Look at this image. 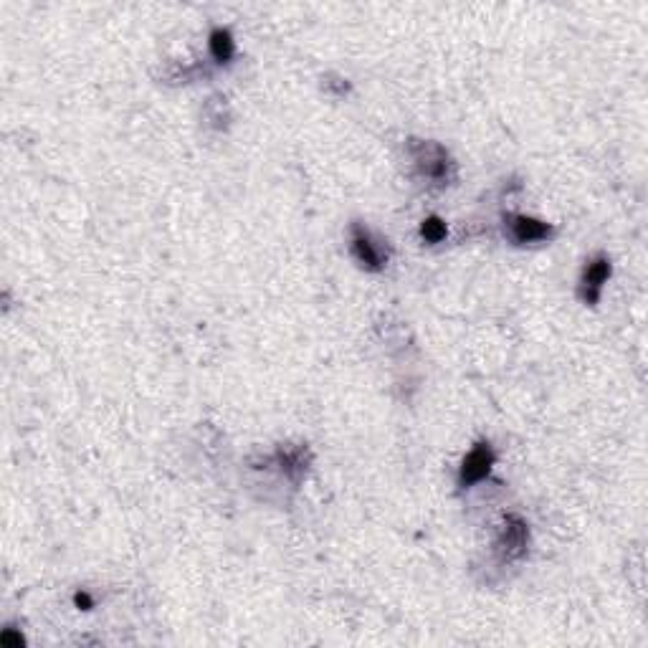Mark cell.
<instances>
[{
    "mask_svg": "<svg viewBox=\"0 0 648 648\" xmlns=\"http://www.w3.org/2000/svg\"><path fill=\"white\" fill-rule=\"evenodd\" d=\"M74 603H76V608H79V611H92V608H94V600L89 598L87 593H76Z\"/></svg>",
    "mask_w": 648,
    "mask_h": 648,
    "instance_id": "cell-12",
    "label": "cell"
},
{
    "mask_svg": "<svg viewBox=\"0 0 648 648\" xmlns=\"http://www.w3.org/2000/svg\"><path fill=\"white\" fill-rule=\"evenodd\" d=\"M322 89L327 94H332V97H345V94H350V81L345 79V76H337V74H327L322 79Z\"/></svg>",
    "mask_w": 648,
    "mask_h": 648,
    "instance_id": "cell-10",
    "label": "cell"
},
{
    "mask_svg": "<svg viewBox=\"0 0 648 648\" xmlns=\"http://www.w3.org/2000/svg\"><path fill=\"white\" fill-rule=\"evenodd\" d=\"M613 261L608 254H595L593 259L585 261L583 271L578 279V297L585 307H598L603 299L605 284L611 281Z\"/></svg>",
    "mask_w": 648,
    "mask_h": 648,
    "instance_id": "cell-5",
    "label": "cell"
},
{
    "mask_svg": "<svg viewBox=\"0 0 648 648\" xmlns=\"http://www.w3.org/2000/svg\"><path fill=\"white\" fill-rule=\"evenodd\" d=\"M208 51H211L216 64H231L233 56H236V38L228 28H213L211 36H208Z\"/></svg>",
    "mask_w": 648,
    "mask_h": 648,
    "instance_id": "cell-8",
    "label": "cell"
},
{
    "mask_svg": "<svg viewBox=\"0 0 648 648\" xmlns=\"http://www.w3.org/2000/svg\"><path fill=\"white\" fill-rule=\"evenodd\" d=\"M494 464H497V451L486 438L476 441L469 449V454L461 459L459 474H456V484L459 489H471L474 484L484 481L486 476L492 474Z\"/></svg>",
    "mask_w": 648,
    "mask_h": 648,
    "instance_id": "cell-6",
    "label": "cell"
},
{
    "mask_svg": "<svg viewBox=\"0 0 648 648\" xmlns=\"http://www.w3.org/2000/svg\"><path fill=\"white\" fill-rule=\"evenodd\" d=\"M502 226L504 236L514 246H535V243H547L557 236V228L552 223L535 216H524V213H507Z\"/></svg>",
    "mask_w": 648,
    "mask_h": 648,
    "instance_id": "cell-4",
    "label": "cell"
},
{
    "mask_svg": "<svg viewBox=\"0 0 648 648\" xmlns=\"http://www.w3.org/2000/svg\"><path fill=\"white\" fill-rule=\"evenodd\" d=\"M0 646H3V648H21L23 646V636L18 631H13V628H3V633H0Z\"/></svg>",
    "mask_w": 648,
    "mask_h": 648,
    "instance_id": "cell-11",
    "label": "cell"
},
{
    "mask_svg": "<svg viewBox=\"0 0 648 648\" xmlns=\"http://www.w3.org/2000/svg\"><path fill=\"white\" fill-rule=\"evenodd\" d=\"M418 233H421L423 243H428V246H436V243H441L443 238L449 236V226H446V221H443V218L428 216L421 221Z\"/></svg>",
    "mask_w": 648,
    "mask_h": 648,
    "instance_id": "cell-9",
    "label": "cell"
},
{
    "mask_svg": "<svg viewBox=\"0 0 648 648\" xmlns=\"http://www.w3.org/2000/svg\"><path fill=\"white\" fill-rule=\"evenodd\" d=\"M350 254L357 266L370 271V274H380L390 264L388 241L360 221L350 223Z\"/></svg>",
    "mask_w": 648,
    "mask_h": 648,
    "instance_id": "cell-2",
    "label": "cell"
},
{
    "mask_svg": "<svg viewBox=\"0 0 648 648\" xmlns=\"http://www.w3.org/2000/svg\"><path fill=\"white\" fill-rule=\"evenodd\" d=\"M408 155H411L418 178L426 180L428 185L446 188L459 175V168H456V160L451 157V152L436 140H408Z\"/></svg>",
    "mask_w": 648,
    "mask_h": 648,
    "instance_id": "cell-1",
    "label": "cell"
},
{
    "mask_svg": "<svg viewBox=\"0 0 648 648\" xmlns=\"http://www.w3.org/2000/svg\"><path fill=\"white\" fill-rule=\"evenodd\" d=\"M271 461L292 484H299L312 466V451H309L307 443H281Z\"/></svg>",
    "mask_w": 648,
    "mask_h": 648,
    "instance_id": "cell-7",
    "label": "cell"
},
{
    "mask_svg": "<svg viewBox=\"0 0 648 648\" xmlns=\"http://www.w3.org/2000/svg\"><path fill=\"white\" fill-rule=\"evenodd\" d=\"M494 550H497L502 562L522 560L530 550V524H527V519L519 517V514H507L499 524Z\"/></svg>",
    "mask_w": 648,
    "mask_h": 648,
    "instance_id": "cell-3",
    "label": "cell"
}]
</instances>
